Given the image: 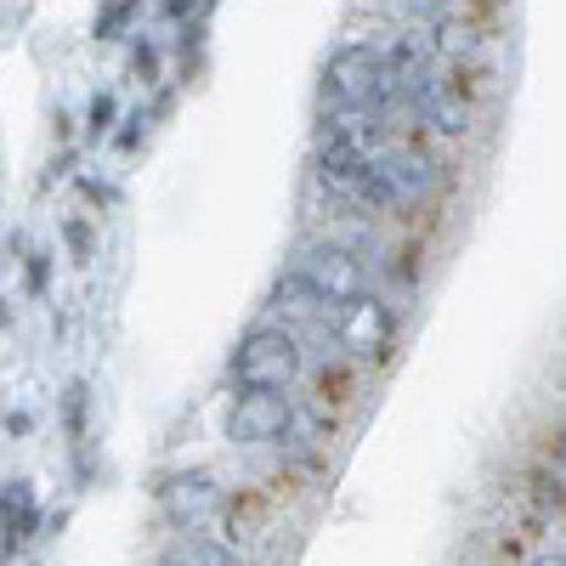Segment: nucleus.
<instances>
[{
  "mask_svg": "<svg viewBox=\"0 0 566 566\" xmlns=\"http://www.w3.org/2000/svg\"><path fill=\"white\" fill-rule=\"evenodd\" d=\"M397 7H402V18H413L419 29L437 23V18H448V0H397Z\"/></svg>",
  "mask_w": 566,
  "mask_h": 566,
  "instance_id": "2eb2a0df",
  "label": "nucleus"
},
{
  "mask_svg": "<svg viewBox=\"0 0 566 566\" xmlns=\"http://www.w3.org/2000/svg\"><path fill=\"white\" fill-rule=\"evenodd\" d=\"M335 335H340V346L352 357H386L391 340H397V312L380 295H357L352 306H340Z\"/></svg>",
  "mask_w": 566,
  "mask_h": 566,
  "instance_id": "39448f33",
  "label": "nucleus"
},
{
  "mask_svg": "<svg viewBox=\"0 0 566 566\" xmlns=\"http://www.w3.org/2000/svg\"><path fill=\"white\" fill-rule=\"evenodd\" d=\"M142 125H154V114H148V108H142V114H130V119H125V130H114V148L136 154V148H142Z\"/></svg>",
  "mask_w": 566,
  "mask_h": 566,
  "instance_id": "dca6fc26",
  "label": "nucleus"
},
{
  "mask_svg": "<svg viewBox=\"0 0 566 566\" xmlns=\"http://www.w3.org/2000/svg\"><path fill=\"white\" fill-rule=\"evenodd\" d=\"M130 74H136L142 85H154V80H159V45L136 40V52H130Z\"/></svg>",
  "mask_w": 566,
  "mask_h": 566,
  "instance_id": "4468645a",
  "label": "nucleus"
},
{
  "mask_svg": "<svg viewBox=\"0 0 566 566\" xmlns=\"http://www.w3.org/2000/svg\"><path fill=\"white\" fill-rule=\"evenodd\" d=\"M85 193H91V199H97V205H114V199H119V193H114V187H103V181H91V176H85Z\"/></svg>",
  "mask_w": 566,
  "mask_h": 566,
  "instance_id": "412c9836",
  "label": "nucleus"
},
{
  "mask_svg": "<svg viewBox=\"0 0 566 566\" xmlns=\"http://www.w3.org/2000/svg\"><path fill=\"white\" fill-rule=\"evenodd\" d=\"M114 119H119V103H114V91H97L91 97V114H85V136H114Z\"/></svg>",
  "mask_w": 566,
  "mask_h": 566,
  "instance_id": "ddd939ff",
  "label": "nucleus"
},
{
  "mask_svg": "<svg viewBox=\"0 0 566 566\" xmlns=\"http://www.w3.org/2000/svg\"><path fill=\"white\" fill-rule=\"evenodd\" d=\"M323 103H352V108H374V114H402L397 80H391V57L374 40H346L335 57L323 63Z\"/></svg>",
  "mask_w": 566,
  "mask_h": 566,
  "instance_id": "f257e3e1",
  "label": "nucleus"
},
{
  "mask_svg": "<svg viewBox=\"0 0 566 566\" xmlns=\"http://www.w3.org/2000/svg\"><path fill=\"white\" fill-rule=\"evenodd\" d=\"M199 12H205V18H210V12H216V0H199Z\"/></svg>",
  "mask_w": 566,
  "mask_h": 566,
  "instance_id": "b1692460",
  "label": "nucleus"
},
{
  "mask_svg": "<svg viewBox=\"0 0 566 566\" xmlns=\"http://www.w3.org/2000/svg\"><path fill=\"white\" fill-rule=\"evenodd\" d=\"M159 566H232V549L216 544V538H205V533H181V538L165 549Z\"/></svg>",
  "mask_w": 566,
  "mask_h": 566,
  "instance_id": "9d476101",
  "label": "nucleus"
},
{
  "mask_svg": "<svg viewBox=\"0 0 566 566\" xmlns=\"http://www.w3.org/2000/svg\"><path fill=\"white\" fill-rule=\"evenodd\" d=\"M555 482L566 488V437H560V448H555Z\"/></svg>",
  "mask_w": 566,
  "mask_h": 566,
  "instance_id": "4be33fe9",
  "label": "nucleus"
},
{
  "mask_svg": "<svg viewBox=\"0 0 566 566\" xmlns=\"http://www.w3.org/2000/svg\"><path fill=\"white\" fill-rule=\"evenodd\" d=\"M80 431H85V386L74 380L69 386V437H80Z\"/></svg>",
  "mask_w": 566,
  "mask_h": 566,
  "instance_id": "f3484780",
  "label": "nucleus"
},
{
  "mask_svg": "<svg viewBox=\"0 0 566 566\" xmlns=\"http://www.w3.org/2000/svg\"><path fill=\"white\" fill-rule=\"evenodd\" d=\"M301 272L328 295V306H352L357 295H368V266L357 261V250L346 244H317L301 255Z\"/></svg>",
  "mask_w": 566,
  "mask_h": 566,
  "instance_id": "423d86ee",
  "label": "nucleus"
},
{
  "mask_svg": "<svg viewBox=\"0 0 566 566\" xmlns=\"http://www.w3.org/2000/svg\"><path fill=\"white\" fill-rule=\"evenodd\" d=\"M295 374H301V346L290 328L261 323L232 352V380H239V391H290Z\"/></svg>",
  "mask_w": 566,
  "mask_h": 566,
  "instance_id": "f03ea898",
  "label": "nucleus"
},
{
  "mask_svg": "<svg viewBox=\"0 0 566 566\" xmlns=\"http://www.w3.org/2000/svg\"><path fill=\"white\" fill-rule=\"evenodd\" d=\"M290 424H295L290 391H244V397H232V408H227V442L261 448V442L290 437Z\"/></svg>",
  "mask_w": 566,
  "mask_h": 566,
  "instance_id": "7ed1b4c3",
  "label": "nucleus"
},
{
  "mask_svg": "<svg viewBox=\"0 0 566 566\" xmlns=\"http://www.w3.org/2000/svg\"><path fill=\"white\" fill-rule=\"evenodd\" d=\"M272 312L290 317V323H323L328 312H340V306H328V295L295 266V272H283V277L272 283Z\"/></svg>",
  "mask_w": 566,
  "mask_h": 566,
  "instance_id": "1a4fd4ad",
  "label": "nucleus"
},
{
  "mask_svg": "<svg viewBox=\"0 0 566 566\" xmlns=\"http://www.w3.org/2000/svg\"><path fill=\"white\" fill-rule=\"evenodd\" d=\"M533 566H566V549H555V555H538Z\"/></svg>",
  "mask_w": 566,
  "mask_h": 566,
  "instance_id": "5701e85b",
  "label": "nucleus"
},
{
  "mask_svg": "<svg viewBox=\"0 0 566 566\" xmlns=\"http://www.w3.org/2000/svg\"><path fill=\"white\" fill-rule=\"evenodd\" d=\"M380 176H386L391 210H408L419 199H431V187H437V165L424 159L419 148H386L380 154Z\"/></svg>",
  "mask_w": 566,
  "mask_h": 566,
  "instance_id": "6e6552de",
  "label": "nucleus"
},
{
  "mask_svg": "<svg viewBox=\"0 0 566 566\" xmlns=\"http://www.w3.org/2000/svg\"><path fill=\"white\" fill-rule=\"evenodd\" d=\"M69 250H74V261L91 255V227L85 221H69Z\"/></svg>",
  "mask_w": 566,
  "mask_h": 566,
  "instance_id": "a211bd4d",
  "label": "nucleus"
},
{
  "mask_svg": "<svg viewBox=\"0 0 566 566\" xmlns=\"http://www.w3.org/2000/svg\"><path fill=\"white\" fill-rule=\"evenodd\" d=\"M193 7H199V0H165V18L170 23H187V18H193Z\"/></svg>",
  "mask_w": 566,
  "mask_h": 566,
  "instance_id": "6ab92c4d",
  "label": "nucleus"
},
{
  "mask_svg": "<svg viewBox=\"0 0 566 566\" xmlns=\"http://www.w3.org/2000/svg\"><path fill=\"white\" fill-rule=\"evenodd\" d=\"M424 34H431V52L437 57H470V52H476V29L459 23L453 12L437 18V23H424Z\"/></svg>",
  "mask_w": 566,
  "mask_h": 566,
  "instance_id": "f8f14e48",
  "label": "nucleus"
},
{
  "mask_svg": "<svg viewBox=\"0 0 566 566\" xmlns=\"http://www.w3.org/2000/svg\"><path fill=\"white\" fill-rule=\"evenodd\" d=\"M29 533H34V493L29 482H7V555L23 549Z\"/></svg>",
  "mask_w": 566,
  "mask_h": 566,
  "instance_id": "9b49d317",
  "label": "nucleus"
},
{
  "mask_svg": "<svg viewBox=\"0 0 566 566\" xmlns=\"http://www.w3.org/2000/svg\"><path fill=\"white\" fill-rule=\"evenodd\" d=\"M159 510H165V522L176 533H199L221 510V488H216L210 470H176V476H165V488H159Z\"/></svg>",
  "mask_w": 566,
  "mask_h": 566,
  "instance_id": "20e7f679",
  "label": "nucleus"
},
{
  "mask_svg": "<svg viewBox=\"0 0 566 566\" xmlns=\"http://www.w3.org/2000/svg\"><path fill=\"white\" fill-rule=\"evenodd\" d=\"M29 290H34V295L45 290V255H29Z\"/></svg>",
  "mask_w": 566,
  "mask_h": 566,
  "instance_id": "aec40b11",
  "label": "nucleus"
},
{
  "mask_svg": "<svg viewBox=\"0 0 566 566\" xmlns=\"http://www.w3.org/2000/svg\"><path fill=\"white\" fill-rule=\"evenodd\" d=\"M402 114H413L424 130H437V136H464L470 130V108H464V97L448 85V80H437V74H424L408 97H402Z\"/></svg>",
  "mask_w": 566,
  "mask_h": 566,
  "instance_id": "0eeeda50",
  "label": "nucleus"
}]
</instances>
